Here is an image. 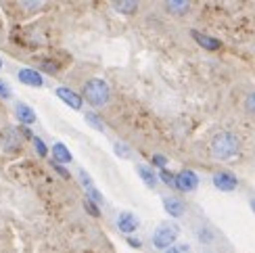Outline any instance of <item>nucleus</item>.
Wrapping results in <instances>:
<instances>
[{
    "label": "nucleus",
    "mask_w": 255,
    "mask_h": 253,
    "mask_svg": "<svg viewBox=\"0 0 255 253\" xmlns=\"http://www.w3.org/2000/svg\"><path fill=\"white\" fill-rule=\"evenodd\" d=\"M209 149H211V155H214L216 159L228 161V159H232V157L239 155L241 138L230 130H220V132H216L214 138H211Z\"/></svg>",
    "instance_id": "nucleus-1"
},
{
    "label": "nucleus",
    "mask_w": 255,
    "mask_h": 253,
    "mask_svg": "<svg viewBox=\"0 0 255 253\" xmlns=\"http://www.w3.org/2000/svg\"><path fill=\"white\" fill-rule=\"evenodd\" d=\"M84 99H86L92 107H103V105L109 103V97H111V90L107 86V82L101 80V78H92L84 84Z\"/></svg>",
    "instance_id": "nucleus-2"
},
{
    "label": "nucleus",
    "mask_w": 255,
    "mask_h": 253,
    "mask_svg": "<svg viewBox=\"0 0 255 253\" xmlns=\"http://www.w3.org/2000/svg\"><path fill=\"white\" fill-rule=\"evenodd\" d=\"M180 237V226L176 222H163V224H159L157 230L153 233V245L157 249H169L172 245H176V241Z\"/></svg>",
    "instance_id": "nucleus-3"
},
{
    "label": "nucleus",
    "mask_w": 255,
    "mask_h": 253,
    "mask_svg": "<svg viewBox=\"0 0 255 253\" xmlns=\"http://www.w3.org/2000/svg\"><path fill=\"white\" fill-rule=\"evenodd\" d=\"M0 149L4 153H17L21 149V134H19V128L15 126H8L0 132Z\"/></svg>",
    "instance_id": "nucleus-4"
},
{
    "label": "nucleus",
    "mask_w": 255,
    "mask_h": 253,
    "mask_svg": "<svg viewBox=\"0 0 255 253\" xmlns=\"http://www.w3.org/2000/svg\"><path fill=\"white\" fill-rule=\"evenodd\" d=\"M197 186H199V176L193 170H182L174 176V188H178L180 193H193Z\"/></svg>",
    "instance_id": "nucleus-5"
},
{
    "label": "nucleus",
    "mask_w": 255,
    "mask_h": 253,
    "mask_svg": "<svg viewBox=\"0 0 255 253\" xmlns=\"http://www.w3.org/2000/svg\"><path fill=\"white\" fill-rule=\"evenodd\" d=\"M211 182H214V186L222 193H232V191H237V186H239L237 176L232 172H216L214 178H211Z\"/></svg>",
    "instance_id": "nucleus-6"
},
{
    "label": "nucleus",
    "mask_w": 255,
    "mask_h": 253,
    "mask_svg": "<svg viewBox=\"0 0 255 253\" xmlns=\"http://www.w3.org/2000/svg\"><path fill=\"white\" fill-rule=\"evenodd\" d=\"M115 226H118L120 233L132 237V233H136L138 226H140V222H138V218L132 212H122L118 216V220H115Z\"/></svg>",
    "instance_id": "nucleus-7"
},
{
    "label": "nucleus",
    "mask_w": 255,
    "mask_h": 253,
    "mask_svg": "<svg viewBox=\"0 0 255 253\" xmlns=\"http://www.w3.org/2000/svg\"><path fill=\"white\" fill-rule=\"evenodd\" d=\"M17 78L21 84H25V86H31V88H40L42 84H44V78L40 76V71L36 69H29V67H23L17 71Z\"/></svg>",
    "instance_id": "nucleus-8"
},
{
    "label": "nucleus",
    "mask_w": 255,
    "mask_h": 253,
    "mask_svg": "<svg viewBox=\"0 0 255 253\" xmlns=\"http://www.w3.org/2000/svg\"><path fill=\"white\" fill-rule=\"evenodd\" d=\"M55 94L57 97L65 103V105H69L71 109H76V111H80L82 109V97L78 92H73L71 88H65V86H59L57 90H55Z\"/></svg>",
    "instance_id": "nucleus-9"
},
{
    "label": "nucleus",
    "mask_w": 255,
    "mask_h": 253,
    "mask_svg": "<svg viewBox=\"0 0 255 253\" xmlns=\"http://www.w3.org/2000/svg\"><path fill=\"white\" fill-rule=\"evenodd\" d=\"M163 209H165L167 216L180 218V216H184L186 205H184L182 199H178V197H165V199H163Z\"/></svg>",
    "instance_id": "nucleus-10"
},
{
    "label": "nucleus",
    "mask_w": 255,
    "mask_h": 253,
    "mask_svg": "<svg viewBox=\"0 0 255 253\" xmlns=\"http://www.w3.org/2000/svg\"><path fill=\"white\" fill-rule=\"evenodd\" d=\"M190 36H193V40L197 42L199 46H203L205 50H218V48L222 46V42H220V40H216V38H211V36L203 34V31L193 29V31H190Z\"/></svg>",
    "instance_id": "nucleus-11"
},
{
    "label": "nucleus",
    "mask_w": 255,
    "mask_h": 253,
    "mask_svg": "<svg viewBox=\"0 0 255 253\" xmlns=\"http://www.w3.org/2000/svg\"><path fill=\"white\" fill-rule=\"evenodd\" d=\"M15 115H17V120L23 124V126H29V124H34L36 122V111L29 107L27 103H17L15 105Z\"/></svg>",
    "instance_id": "nucleus-12"
},
{
    "label": "nucleus",
    "mask_w": 255,
    "mask_h": 253,
    "mask_svg": "<svg viewBox=\"0 0 255 253\" xmlns=\"http://www.w3.org/2000/svg\"><path fill=\"white\" fill-rule=\"evenodd\" d=\"M52 161L59 163V165L61 163H71L73 155H71V151L63 142H55V144H52Z\"/></svg>",
    "instance_id": "nucleus-13"
},
{
    "label": "nucleus",
    "mask_w": 255,
    "mask_h": 253,
    "mask_svg": "<svg viewBox=\"0 0 255 253\" xmlns=\"http://www.w3.org/2000/svg\"><path fill=\"white\" fill-rule=\"evenodd\" d=\"M136 172H138V176H140V180L148 186V188H155L157 186V174L153 172V167L151 165H144V163H138L136 165Z\"/></svg>",
    "instance_id": "nucleus-14"
},
{
    "label": "nucleus",
    "mask_w": 255,
    "mask_h": 253,
    "mask_svg": "<svg viewBox=\"0 0 255 253\" xmlns=\"http://www.w3.org/2000/svg\"><path fill=\"white\" fill-rule=\"evenodd\" d=\"M188 8H190V4L186 0H167L165 2V10L172 15H186Z\"/></svg>",
    "instance_id": "nucleus-15"
},
{
    "label": "nucleus",
    "mask_w": 255,
    "mask_h": 253,
    "mask_svg": "<svg viewBox=\"0 0 255 253\" xmlns=\"http://www.w3.org/2000/svg\"><path fill=\"white\" fill-rule=\"evenodd\" d=\"M113 8L118 10V13L132 15V13H136L138 2H132V0H118V2H113Z\"/></svg>",
    "instance_id": "nucleus-16"
},
{
    "label": "nucleus",
    "mask_w": 255,
    "mask_h": 253,
    "mask_svg": "<svg viewBox=\"0 0 255 253\" xmlns=\"http://www.w3.org/2000/svg\"><path fill=\"white\" fill-rule=\"evenodd\" d=\"M113 151H115V155L118 157H122V159H132V151H130V146H128L126 142H115L113 144Z\"/></svg>",
    "instance_id": "nucleus-17"
},
{
    "label": "nucleus",
    "mask_w": 255,
    "mask_h": 253,
    "mask_svg": "<svg viewBox=\"0 0 255 253\" xmlns=\"http://www.w3.org/2000/svg\"><path fill=\"white\" fill-rule=\"evenodd\" d=\"M86 122L92 126L94 130H99V132H103V130H105V122L99 118L97 113H86Z\"/></svg>",
    "instance_id": "nucleus-18"
},
{
    "label": "nucleus",
    "mask_w": 255,
    "mask_h": 253,
    "mask_svg": "<svg viewBox=\"0 0 255 253\" xmlns=\"http://www.w3.org/2000/svg\"><path fill=\"white\" fill-rule=\"evenodd\" d=\"M31 142H34V149L38 151L40 157H46V155H48V149H46V144H44V140H42V138L34 136V138H31Z\"/></svg>",
    "instance_id": "nucleus-19"
},
{
    "label": "nucleus",
    "mask_w": 255,
    "mask_h": 253,
    "mask_svg": "<svg viewBox=\"0 0 255 253\" xmlns=\"http://www.w3.org/2000/svg\"><path fill=\"white\" fill-rule=\"evenodd\" d=\"M174 176L176 174H172V172H169V170H161V172H159V180H161L163 184H167V186H174Z\"/></svg>",
    "instance_id": "nucleus-20"
},
{
    "label": "nucleus",
    "mask_w": 255,
    "mask_h": 253,
    "mask_svg": "<svg viewBox=\"0 0 255 253\" xmlns=\"http://www.w3.org/2000/svg\"><path fill=\"white\" fill-rule=\"evenodd\" d=\"M80 182H82V186H84V188H86V193H88V191H92V188H94L92 178H90L86 172H84V170H80Z\"/></svg>",
    "instance_id": "nucleus-21"
},
{
    "label": "nucleus",
    "mask_w": 255,
    "mask_h": 253,
    "mask_svg": "<svg viewBox=\"0 0 255 253\" xmlns=\"http://www.w3.org/2000/svg\"><path fill=\"white\" fill-rule=\"evenodd\" d=\"M163 253H190V247L186 243H176V245H172L169 249H165Z\"/></svg>",
    "instance_id": "nucleus-22"
},
{
    "label": "nucleus",
    "mask_w": 255,
    "mask_h": 253,
    "mask_svg": "<svg viewBox=\"0 0 255 253\" xmlns=\"http://www.w3.org/2000/svg\"><path fill=\"white\" fill-rule=\"evenodd\" d=\"M10 97H13V90H10V86H8V84L2 80V78H0V99H10Z\"/></svg>",
    "instance_id": "nucleus-23"
},
{
    "label": "nucleus",
    "mask_w": 255,
    "mask_h": 253,
    "mask_svg": "<svg viewBox=\"0 0 255 253\" xmlns=\"http://www.w3.org/2000/svg\"><path fill=\"white\" fill-rule=\"evenodd\" d=\"M84 207L88 209V214H90V216H94V218H99V216H101V209H99V205H97V203H92L90 199H86V201H84Z\"/></svg>",
    "instance_id": "nucleus-24"
},
{
    "label": "nucleus",
    "mask_w": 255,
    "mask_h": 253,
    "mask_svg": "<svg viewBox=\"0 0 255 253\" xmlns=\"http://www.w3.org/2000/svg\"><path fill=\"white\" fill-rule=\"evenodd\" d=\"M153 165L161 167V170H167V157L165 155H153Z\"/></svg>",
    "instance_id": "nucleus-25"
},
{
    "label": "nucleus",
    "mask_w": 255,
    "mask_h": 253,
    "mask_svg": "<svg viewBox=\"0 0 255 253\" xmlns=\"http://www.w3.org/2000/svg\"><path fill=\"white\" fill-rule=\"evenodd\" d=\"M50 163H52V167H55V170L59 172V176H61V178H69V172H67L63 165H59V163H55V161H50Z\"/></svg>",
    "instance_id": "nucleus-26"
},
{
    "label": "nucleus",
    "mask_w": 255,
    "mask_h": 253,
    "mask_svg": "<svg viewBox=\"0 0 255 253\" xmlns=\"http://www.w3.org/2000/svg\"><path fill=\"white\" fill-rule=\"evenodd\" d=\"M126 241H128V245H130V247H134V249H140V247H142L140 239H136V237H128Z\"/></svg>",
    "instance_id": "nucleus-27"
},
{
    "label": "nucleus",
    "mask_w": 255,
    "mask_h": 253,
    "mask_svg": "<svg viewBox=\"0 0 255 253\" xmlns=\"http://www.w3.org/2000/svg\"><path fill=\"white\" fill-rule=\"evenodd\" d=\"M247 111L255 113V92H253V94H249V97H247Z\"/></svg>",
    "instance_id": "nucleus-28"
},
{
    "label": "nucleus",
    "mask_w": 255,
    "mask_h": 253,
    "mask_svg": "<svg viewBox=\"0 0 255 253\" xmlns=\"http://www.w3.org/2000/svg\"><path fill=\"white\" fill-rule=\"evenodd\" d=\"M19 130H21V134H23V136H27V138H34V136H31V130L25 128V126H19Z\"/></svg>",
    "instance_id": "nucleus-29"
},
{
    "label": "nucleus",
    "mask_w": 255,
    "mask_h": 253,
    "mask_svg": "<svg viewBox=\"0 0 255 253\" xmlns=\"http://www.w3.org/2000/svg\"><path fill=\"white\" fill-rule=\"evenodd\" d=\"M249 203H251V207H253V212H255V199H251V201H249Z\"/></svg>",
    "instance_id": "nucleus-30"
},
{
    "label": "nucleus",
    "mask_w": 255,
    "mask_h": 253,
    "mask_svg": "<svg viewBox=\"0 0 255 253\" xmlns=\"http://www.w3.org/2000/svg\"><path fill=\"white\" fill-rule=\"evenodd\" d=\"M0 69H2V59H0Z\"/></svg>",
    "instance_id": "nucleus-31"
}]
</instances>
